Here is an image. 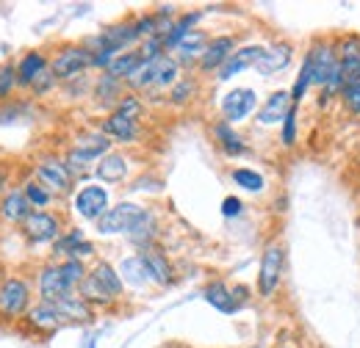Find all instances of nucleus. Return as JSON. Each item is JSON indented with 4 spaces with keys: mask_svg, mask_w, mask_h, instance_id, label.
Listing matches in <instances>:
<instances>
[{
    "mask_svg": "<svg viewBox=\"0 0 360 348\" xmlns=\"http://www.w3.org/2000/svg\"><path fill=\"white\" fill-rule=\"evenodd\" d=\"M283 271H285V249L280 241H271L261 255V268H258V296L261 299H271L280 290Z\"/></svg>",
    "mask_w": 360,
    "mask_h": 348,
    "instance_id": "obj_1",
    "label": "nucleus"
},
{
    "mask_svg": "<svg viewBox=\"0 0 360 348\" xmlns=\"http://www.w3.org/2000/svg\"><path fill=\"white\" fill-rule=\"evenodd\" d=\"M91 64H94V50H89L86 44H67L56 53L50 72L56 75V81H72Z\"/></svg>",
    "mask_w": 360,
    "mask_h": 348,
    "instance_id": "obj_2",
    "label": "nucleus"
},
{
    "mask_svg": "<svg viewBox=\"0 0 360 348\" xmlns=\"http://www.w3.org/2000/svg\"><path fill=\"white\" fill-rule=\"evenodd\" d=\"M147 218V210L136 202H120L105 210V216L97 221L100 235H120V232H134L136 227Z\"/></svg>",
    "mask_w": 360,
    "mask_h": 348,
    "instance_id": "obj_3",
    "label": "nucleus"
},
{
    "mask_svg": "<svg viewBox=\"0 0 360 348\" xmlns=\"http://www.w3.org/2000/svg\"><path fill=\"white\" fill-rule=\"evenodd\" d=\"M31 302V290L22 279L8 276L6 282H0V315L3 318H17L28 309Z\"/></svg>",
    "mask_w": 360,
    "mask_h": 348,
    "instance_id": "obj_4",
    "label": "nucleus"
},
{
    "mask_svg": "<svg viewBox=\"0 0 360 348\" xmlns=\"http://www.w3.org/2000/svg\"><path fill=\"white\" fill-rule=\"evenodd\" d=\"M22 232L31 243H47L61 235V218L47 210H34L31 216L22 221Z\"/></svg>",
    "mask_w": 360,
    "mask_h": 348,
    "instance_id": "obj_5",
    "label": "nucleus"
},
{
    "mask_svg": "<svg viewBox=\"0 0 360 348\" xmlns=\"http://www.w3.org/2000/svg\"><path fill=\"white\" fill-rule=\"evenodd\" d=\"M108 210V191L103 185H84L75 194V213L86 221H100Z\"/></svg>",
    "mask_w": 360,
    "mask_h": 348,
    "instance_id": "obj_6",
    "label": "nucleus"
},
{
    "mask_svg": "<svg viewBox=\"0 0 360 348\" xmlns=\"http://www.w3.org/2000/svg\"><path fill=\"white\" fill-rule=\"evenodd\" d=\"M258 105V94L252 88H233L227 91L222 100V116L227 125H236L241 119H247Z\"/></svg>",
    "mask_w": 360,
    "mask_h": 348,
    "instance_id": "obj_7",
    "label": "nucleus"
},
{
    "mask_svg": "<svg viewBox=\"0 0 360 348\" xmlns=\"http://www.w3.org/2000/svg\"><path fill=\"white\" fill-rule=\"evenodd\" d=\"M294 108V102H291V91H271L269 97H266V102L258 108V125L261 128H274V125H283V119L288 116V111Z\"/></svg>",
    "mask_w": 360,
    "mask_h": 348,
    "instance_id": "obj_8",
    "label": "nucleus"
},
{
    "mask_svg": "<svg viewBox=\"0 0 360 348\" xmlns=\"http://www.w3.org/2000/svg\"><path fill=\"white\" fill-rule=\"evenodd\" d=\"M67 293H72V288L67 285V279H64V274H61V265H45L42 271H39V296H42V302L47 304H58Z\"/></svg>",
    "mask_w": 360,
    "mask_h": 348,
    "instance_id": "obj_9",
    "label": "nucleus"
},
{
    "mask_svg": "<svg viewBox=\"0 0 360 348\" xmlns=\"http://www.w3.org/2000/svg\"><path fill=\"white\" fill-rule=\"evenodd\" d=\"M37 177L50 194H70L72 191V174L67 169V163H61V161H42L37 166Z\"/></svg>",
    "mask_w": 360,
    "mask_h": 348,
    "instance_id": "obj_10",
    "label": "nucleus"
},
{
    "mask_svg": "<svg viewBox=\"0 0 360 348\" xmlns=\"http://www.w3.org/2000/svg\"><path fill=\"white\" fill-rule=\"evenodd\" d=\"M264 53H266V47H261V44L238 47V50L227 58L225 67L219 69V81H230L233 75H238V72H244V69H250V67H258V61L264 58Z\"/></svg>",
    "mask_w": 360,
    "mask_h": 348,
    "instance_id": "obj_11",
    "label": "nucleus"
},
{
    "mask_svg": "<svg viewBox=\"0 0 360 348\" xmlns=\"http://www.w3.org/2000/svg\"><path fill=\"white\" fill-rule=\"evenodd\" d=\"M233 53H236V39H233V36H214V39L208 42V47H205V55L200 58V69H202V72L222 69Z\"/></svg>",
    "mask_w": 360,
    "mask_h": 348,
    "instance_id": "obj_12",
    "label": "nucleus"
},
{
    "mask_svg": "<svg viewBox=\"0 0 360 348\" xmlns=\"http://www.w3.org/2000/svg\"><path fill=\"white\" fill-rule=\"evenodd\" d=\"M100 133L108 135V138H114V141L131 144V141H136V135H139V122L131 119V116H125V114H120V111H111V114L103 119Z\"/></svg>",
    "mask_w": 360,
    "mask_h": 348,
    "instance_id": "obj_13",
    "label": "nucleus"
},
{
    "mask_svg": "<svg viewBox=\"0 0 360 348\" xmlns=\"http://www.w3.org/2000/svg\"><path fill=\"white\" fill-rule=\"evenodd\" d=\"M291 58H294V47L288 42H274L271 47H266V53H264V58L258 61V72L261 75H277V72H283L288 64H291Z\"/></svg>",
    "mask_w": 360,
    "mask_h": 348,
    "instance_id": "obj_14",
    "label": "nucleus"
},
{
    "mask_svg": "<svg viewBox=\"0 0 360 348\" xmlns=\"http://www.w3.org/2000/svg\"><path fill=\"white\" fill-rule=\"evenodd\" d=\"M208 34L205 31H191L183 42L175 47V53H178V64H186V67H191V64H200V58L205 55V47H208Z\"/></svg>",
    "mask_w": 360,
    "mask_h": 348,
    "instance_id": "obj_15",
    "label": "nucleus"
},
{
    "mask_svg": "<svg viewBox=\"0 0 360 348\" xmlns=\"http://www.w3.org/2000/svg\"><path fill=\"white\" fill-rule=\"evenodd\" d=\"M45 72H47L45 53L34 50V53H28V55L17 64V83H20V86H34Z\"/></svg>",
    "mask_w": 360,
    "mask_h": 348,
    "instance_id": "obj_16",
    "label": "nucleus"
},
{
    "mask_svg": "<svg viewBox=\"0 0 360 348\" xmlns=\"http://www.w3.org/2000/svg\"><path fill=\"white\" fill-rule=\"evenodd\" d=\"M94 174H97V180H103V182H122V180L128 177V158L120 155V152H108L105 158L97 161Z\"/></svg>",
    "mask_w": 360,
    "mask_h": 348,
    "instance_id": "obj_17",
    "label": "nucleus"
},
{
    "mask_svg": "<svg viewBox=\"0 0 360 348\" xmlns=\"http://www.w3.org/2000/svg\"><path fill=\"white\" fill-rule=\"evenodd\" d=\"M28 323H31L34 329H39V332H56V329L64 323V315H61V309L56 304L42 302V304L28 309Z\"/></svg>",
    "mask_w": 360,
    "mask_h": 348,
    "instance_id": "obj_18",
    "label": "nucleus"
},
{
    "mask_svg": "<svg viewBox=\"0 0 360 348\" xmlns=\"http://www.w3.org/2000/svg\"><path fill=\"white\" fill-rule=\"evenodd\" d=\"M31 208H34V205L28 202L25 194L11 191V194H6L3 202H0V216L6 218V221H11V224H17V221H25V218L34 213Z\"/></svg>",
    "mask_w": 360,
    "mask_h": 348,
    "instance_id": "obj_19",
    "label": "nucleus"
},
{
    "mask_svg": "<svg viewBox=\"0 0 360 348\" xmlns=\"http://www.w3.org/2000/svg\"><path fill=\"white\" fill-rule=\"evenodd\" d=\"M58 309H61V315H64V321H81V323H86L91 321V304L86 299H81L78 293H67L61 302H58Z\"/></svg>",
    "mask_w": 360,
    "mask_h": 348,
    "instance_id": "obj_20",
    "label": "nucleus"
},
{
    "mask_svg": "<svg viewBox=\"0 0 360 348\" xmlns=\"http://www.w3.org/2000/svg\"><path fill=\"white\" fill-rule=\"evenodd\" d=\"M205 302L211 307H217L219 312H236L238 309V302L233 296V288H227L225 282H219V279L205 288Z\"/></svg>",
    "mask_w": 360,
    "mask_h": 348,
    "instance_id": "obj_21",
    "label": "nucleus"
},
{
    "mask_svg": "<svg viewBox=\"0 0 360 348\" xmlns=\"http://www.w3.org/2000/svg\"><path fill=\"white\" fill-rule=\"evenodd\" d=\"M91 276L114 296V299H120L122 296V290H125V285H122V276H120V271L114 268V265H108V262H97L94 268L89 271Z\"/></svg>",
    "mask_w": 360,
    "mask_h": 348,
    "instance_id": "obj_22",
    "label": "nucleus"
},
{
    "mask_svg": "<svg viewBox=\"0 0 360 348\" xmlns=\"http://www.w3.org/2000/svg\"><path fill=\"white\" fill-rule=\"evenodd\" d=\"M139 64H141V53H139V50H125V53H120V55L111 61V67H108L105 72L114 75L117 81H128L136 69H139Z\"/></svg>",
    "mask_w": 360,
    "mask_h": 348,
    "instance_id": "obj_23",
    "label": "nucleus"
},
{
    "mask_svg": "<svg viewBox=\"0 0 360 348\" xmlns=\"http://www.w3.org/2000/svg\"><path fill=\"white\" fill-rule=\"evenodd\" d=\"M214 135H217L219 147L225 149L230 158H236V155H244V152H247V144H244V138H241L238 133L233 130L227 122H219V125L214 128Z\"/></svg>",
    "mask_w": 360,
    "mask_h": 348,
    "instance_id": "obj_24",
    "label": "nucleus"
},
{
    "mask_svg": "<svg viewBox=\"0 0 360 348\" xmlns=\"http://www.w3.org/2000/svg\"><path fill=\"white\" fill-rule=\"evenodd\" d=\"M141 260L147 265V274H150V279L153 282H158V285H167L172 276V268H169V262L164 260V255H158V252H153V249H144L141 252Z\"/></svg>",
    "mask_w": 360,
    "mask_h": 348,
    "instance_id": "obj_25",
    "label": "nucleus"
},
{
    "mask_svg": "<svg viewBox=\"0 0 360 348\" xmlns=\"http://www.w3.org/2000/svg\"><path fill=\"white\" fill-rule=\"evenodd\" d=\"M78 296H81V299H86L91 307H94V304H97V307H108V304H114V302H117V299H114V296H111V293H108V290H105V288H103V285H100V282H97L91 274L86 276V279H84V282H81V288H78Z\"/></svg>",
    "mask_w": 360,
    "mask_h": 348,
    "instance_id": "obj_26",
    "label": "nucleus"
},
{
    "mask_svg": "<svg viewBox=\"0 0 360 348\" xmlns=\"http://www.w3.org/2000/svg\"><path fill=\"white\" fill-rule=\"evenodd\" d=\"M94 97H97L103 105H108V102L120 105V100L125 97V94H122V81H117L114 75L105 72V75L97 81V86H94Z\"/></svg>",
    "mask_w": 360,
    "mask_h": 348,
    "instance_id": "obj_27",
    "label": "nucleus"
},
{
    "mask_svg": "<svg viewBox=\"0 0 360 348\" xmlns=\"http://www.w3.org/2000/svg\"><path fill=\"white\" fill-rule=\"evenodd\" d=\"M333 44H335V53H338L341 64L360 61V34H341V36L333 39Z\"/></svg>",
    "mask_w": 360,
    "mask_h": 348,
    "instance_id": "obj_28",
    "label": "nucleus"
},
{
    "mask_svg": "<svg viewBox=\"0 0 360 348\" xmlns=\"http://www.w3.org/2000/svg\"><path fill=\"white\" fill-rule=\"evenodd\" d=\"M197 17H200V14H183L178 22H172L169 34L164 36V47H167V50H175V47H178V44L183 42V39H186L191 31H194L191 25L197 22Z\"/></svg>",
    "mask_w": 360,
    "mask_h": 348,
    "instance_id": "obj_29",
    "label": "nucleus"
},
{
    "mask_svg": "<svg viewBox=\"0 0 360 348\" xmlns=\"http://www.w3.org/2000/svg\"><path fill=\"white\" fill-rule=\"evenodd\" d=\"M311 86H314V67H311V58L305 55L302 69H300V75H297V81H294V86H291V102L300 105V102L305 100V94H308Z\"/></svg>",
    "mask_w": 360,
    "mask_h": 348,
    "instance_id": "obj_30",
    "label": "nucleus"
},
{
    "mask_svg": "<svg viewBox=\"0 0 360 348\" xmlns=\"http://www.w3.org/2000/svg\"><path fill=\"white\" fill-rule=\"evenodd\" d=\"M233 182L241 185L250 194H261L266 188V180L255 172V169H233Z\"/></svg>",
    "mask_w": 360,
    "mask_h": 348,
    "instance_id": "obj_31",
    "label": "nucleus"
},
{
    "mask_svg": "<svg viewBox=\"0 0 360 348\" xmlns=\"http://www.w3.org/2000/svg\"><path fill=\"white\" fill-rule=\"evenodd\" d=\"M58 265H61V274H64V279H67V285H70L72 290L81 288V282L89 276L84 260H64V262H58Z\"/></svg>",
    "mask_w": 360,
    "mask_h": 348,
    "instance_id": "obj_32",
    "label": "nucleus"
},
{
    "mask_svg": "<svg viewBox=\"0 0 360 348\" xmlns=\"http://www.w3.org/2000/svg\"><path fill=\"white\" fill-rule=\"evenodd\" d=\"M338 97H341V105H344L347 114L360 116V81L358 83H344Z\"/></svg>",
    "mask_w": 360,
    "mask_h": 348,
    "instance_id": "obj_33",
    "label": "nucleus"
},
{
    "mask_svg": "<svg viewBox=\"0 0 360 348\" xmlns=\"http://www.w3.org/2000/svg\"><path fill=\"white\" fill-rule=\"evenodd\" d=\"M297 108L300 105H294L291 111H288V116L283 119V128H280V141H283V147H294L300 138H297V133H300V122H297Z\"/></svg>",
    "mask_w": 360,
    "mask_h": 348,
    "instance_id": "obj_34",
    "label": "nucleus"
},
{
    "mask_svg": "<svg viewBox=\"0 0 360 348\" xmlns=\"http://www.w3.org/2000/svg\"><path fill=\"white\" fill-rule=\"evenodd\" d=\"M194 91H197V83L191 78H180L178 83L169 88V102L172 105H186L194 97Z\"/></svg>",
    "mask_w": 360,
    "mask_h": 348,
    "instance_id": "obj_35",
    "label": "nucleus"
},
{
    "mask_svg": "<svg viewBox=\"0 0 360 348\" xmlns=\"http://www.w3.org/2000/svg\"><path fill=\"white\" fill-rule=\"evenodd\" d=\"M22 194L28 196V202H31L34 208H47V205H50V199H53V194L47 191L42 182H28Z\"/></svg>",
    "mask_w": 360,
    "mask_h": 348,
    "instance_id": "obj_36",
    "label": "nucleus"
},
{
    "mask_svg": "<svg viewBox=\"0 0 360 348\" xmlns=\"http://www.w3.org/2000/svg\"><path fill=\"white\" fill-rule=\"evenodd\" d=\"M114 111H120V114H125V116H131V119L139 122V119H141V114H144V105H141V100H139L136 94H125Z\"/></svg>",
    "mask_w": 360,
    "mask_h": 348,
    "instance_id": "obj_37",
    "label": "nucleus"
},
{
    "mask_svg": "<svg viewBox=\"0 0 360 348\" xmlns=\"http://www.w3.org/2000/svg\"><path fill=\"white\" fill-rule=\"evenodd\" d=\"M122 274H128L134 282H147V279H150L147 265H144V260H141V255H136V257L122 262Z\"/></svg>",
    "mask_w": 360,
    "mask_h": 348,
    "instance_id": "obj_38",
    "label": "nucleus"
},
{
    "mask_svg": "<svg viewBox=\"0 0 360 348\" xmlns=\"http://www.w3.org/2000/svg\"><path fill=\"white\" fill-rule=\"evenodd\" d=\"M14 83H17V69L11 64H3L0 67V100L8 97V91L14 88Z\"/></svg>",
    "mask_w": 360,
    "mask_h": 348,
    "instance_id": "obj_39",
    "label": "nucleus"
},
{
    "mask_svg": "<svg viewBox=\"0 0 360 348\" xmlns=\"http://www.w3.org/2000/svg\"><path fill=\"white\" fill-rule=\"evenodd\" d=\"M241 199H236V196H227L225 202H222V213H225L227 218H233V216H238L241 213Z\"/></svg>",
    "mask_w": 360,
    "mask_h": 348,
    "instance_id": "obj_40",
    "label": "nucleus"
},
{
    "mask_svg": "<svg viewBox=\"0 0 360 348\" xmlns=\"http://www.w3.org/2000/svg\"><path fill=\"white\" fill-rule=\"evenodd\" d=\"M277 348H294V346H288V343H283V346H277Z\"/></svg>",
    "mask_w": 360,
    "mask_h": 348,
    "instance_id": "obj_41",
    "label": "nucleus"
}]
</instances>
